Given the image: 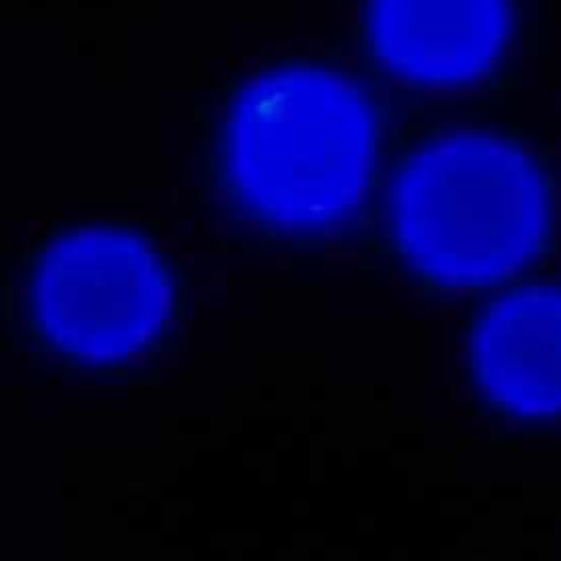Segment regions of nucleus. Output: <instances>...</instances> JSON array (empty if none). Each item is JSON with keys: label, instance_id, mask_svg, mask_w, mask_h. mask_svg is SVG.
Instances as JSON below:
<instances>
[{"label": "nucleus", "instance_id": "nucleus-2", "mask_svg": "<svg viewBox=\"0 0 561 561\" xmlns=\"http://www.w3.org/2000/svg\"><path fill=\"white\" fill-rule=\"evenodd\" d=\"M541 188L511 149L456 140L425 153L399 191L408 250L451 280L500 274L522 261L541 230Z\"/></svg>", "mask_w": 561, "mask_h": 561}, {"label": "nucleus", "instance_id": "nucleus-5", "mask_svg": "<svg viewBox=\"0 0 561 561\" xmlns=\"http://www.w3.org/2000/svg\"><path fill=\"white\" fill-rule=\"evenodd\" d=\"M486 386L522 412L561 408V296L528 291L502 302L478 335Z\"/></svg>", "mask_w": 561, "mask_h": 561}, {"label": "nucleus", "instance_id": "nucleus-1", "mask_svg": "<svg viewBox=\"0 0 561 561\" xmlns=\"http://www.w3.org/2000/svg\"><path fill=\"white\" fill-rule=\"evenodd\" d=\"M368 121L357 96L320 72H280L241 101L232 129L245 193L289 221H318L357 195L368 164Z\"/></svg>", "mask_w": 561, "mask_h": 561}, {"label": "nucleus", "instance_id": "nucleus-4", "mask_svg": "<svg viewBox=\"0 0 561 561\" xmlns=\"http://www.w3.org/2000/svg\"><path fill=\"white\" fill-rule=\"evenodd\" d=\"M381 53L423 79H460L480 70L504 33V0H375Z\"/></svg>", "mask_w": 561, "mask_h": 561}, {"label": "nucleus", "instance_id": "nucleus-3", "mask_svg": "<svg viewBox=\"0 0 561 561\" xmlns=\"http://www.w3.org/2000/svg\"><path fill=\"white\" fill-rule=\"evenodd\" d=\"M48 331L90 357L140 346L160 324L167 287L151 254L125 234L85 232L50 252L39 276Z\"/></svg>", "mask_w": 561, "mask_h": 561}]
</instances>
